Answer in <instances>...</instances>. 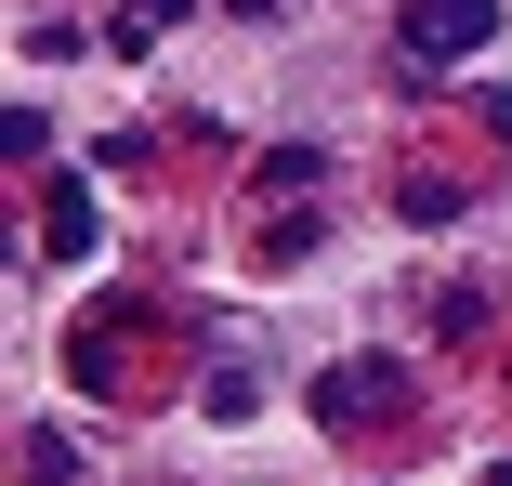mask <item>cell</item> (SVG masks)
Masks as SVG:
<instances>
[{"instance_id": "5b68a950", "label": "cell", "mask_w": 512, "mask_h": 486, "mask_svg": "<svg viewBox=\"0 0 512 486\" xmlns=\"http://www.w3.org/2000/svg\"><path fill=\"white\" fill-rule=\"evenodd\" d=\"M394 211H407V224H460V184H447V171H407Z\"/></svg>"}, {"instance_id": "7a4b0ae2", "label": "cell", "mask_w": 512, "mask_h": 486, "mask_svg": "<svg viewBox=\"0 0 512 486\" xmlns=\"http://www.w3.org/2000/svg\"><path fill=\"white\" fill-rule=\"evenodd\" d=\"M499 40V0H407V66H460Z\"/></svg>"}, {"instance_id": "ba28073f", "label": "cell", "mask_w": 512, "mask_h": 486, "mask_svg": "<svg viewBox=\"0 0 512 486\" xmlns=\"http://www.w3.org/2000/svg\"><path fill=\"white\" fill-rule=\"evenodd\" d=\"M486 486H512V460H499V473H486Z\"/></svg>"}, {"instance_id": "6da1fadb", "label": "cell", "mask_w": 512, "mask_h": 486, "mask_svg": "<svg viewBox=\"0 0 512 486\" xmlns=\"http://www.w3.org/2000/svg\"><path fill=\"white\" fill-rule=\"evenodd\" d=\"M381 408H407V355H342V368H316V421H381Z\"/></svg>"}, {"instance_id": "277c9868", "label": "cell", "mask_w": 512, "mask_h": 486, "mask_svg": "<svg viewBox=\"0 0 512 486\" xmlns=\"http://www.w3.org/2000/svg\"><path fill=\"white\" fill-rule=\"evenodd\" d=\"M27 486H79V434H66V421L27 434Z\"/></svg>"}, {"instance_id": "3957f363", "label": "cell", "mask_w": 512, "mask_h": 486, "mask_svg": "<svg viewBox=\"0 0 512 486\" xmlns=\"http://www.w3.org/2000/svg\"><path fill=\"white\" fill-rule=\"evenodd\" d=\"M40 211H53V224H40V250H53V263H92V184H79V171L53 184Z\"/></svg>"}, {"instance_id": "52a82bcc", "label": "cell", "mask_w": 512, "mask_h": 486, "mask_svg": "<svg viewBox=\"0 0 512 486\" xmlns=\"http://www.w3.org/2000/svg\"><path fill=\"white\" fill-rule=\"evenodd\" d=\"M224 14H250V27H263V14H289V0H224Z\"/></svg>"}, {"instance_id": "8992f818", "label": "cell", "mask_w": 512, "mask_h": 486, "mask_svg": "<svg viewBox=\"0 0 512 486\" xmlns=\"http://www.w3.org/2000/svg\"><path fill=\"white\" fill-rule=\"evenodd\" d=\"M158 27H184V0H132L119 14V40H158Z\"/></svg>"}]
</instances>
